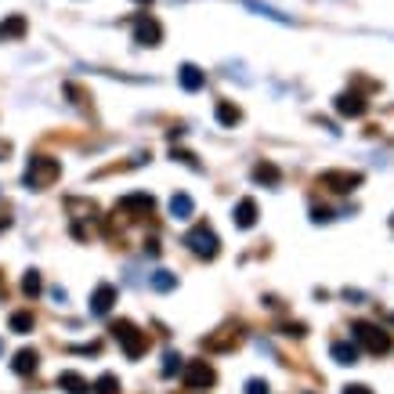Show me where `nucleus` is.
Wrapping results in <instances>:
<instances>
[{
    "instance_id": "4",
    "label": "nucleus",
    "mask_w": 394,
    "mask_h": 394,
    "mask_svg": "<svg viewBox=\"0 0 394 394\" xmlns=\"http://www.w3.org/2000/svg\"><path fill=\"white\" fill-rule=\"evenodd\" d=\"M61 177V163L54 159V156H33L29 159V167H26V184L29 189H36V192H44V189H51V184Z\"/></svg>"
},
{
    "instance_id": "34",
    "label": "nucleus",
    "mask_w": 394,
    "mask_h": 394,
    "mask_svg": "<svg viewBox=\"0 0 394 394\" xmlns=\"http://www.w3.org/2000/svg\"><path fill=\"white\" fill-rule=\"evenodd\" d=\"M8 152H11V145H8V141H0V159H4Z\"/></svg>"
},
{
    "instance_id": "3",
    "label": "nucleus",
    "mask_w": 394,
    "mask_h": 394,
    "mask_svg": "<svg viewBox=\"0 0 394 394\" xmlns=\"http://www.w3.org/2000/svg\"><path fill=\"white\" fill-rule=\"evenodd\" d=\"M351 333H355V340L369 355H391V347H394V337L377 322H351Z\"/></svg>"
},
{
    "instance_id": "14",
    "label": "nucleus",
    "mask_w": 394,
    "mask_h": 394,
    "mask_svg": "<svg viewBox=\"0 0 394 394\" xmlns=\"http://www.w3.org/2000/svg\"><path fill=\"white\" fill-rule=\"evenodd\" d=\"M232 221H235V228H242V232L246 228H254L257 224V199H250V196L239 199L235 210H232Z\"/></svg>"
},
{
    "instance_id": "32",
    "label": "nucleus",
    "mask_w": 394,
    "mask_h": 394,
    "mask_svg": "<svg viewBox=\"0 0 394 394\" xmlns=\"http://www.w3.org/2000/svg\"><path fill=\"white\" fill-rule=\"evenodd\" d=\"M0 228H11V206L0 203Z\"/></svg>"
},
{
    "instance_id": "18",
    "label": "nucleus",
    "mask_w": 394,
    "mask_h": 394,
    "mask_svg": "<svg viewBox=\"0 0 394 394\" xmlns=\"http://www.w3.org/2000/svg\"><path fill=\"white\" fill-rule=\"evenodd\" d=\"M329 355H333L337 365H355L358 362V344H347V340H337L329 347Z\"/></svg>"
},
{
    "instance_id": "27",
    "label": "nucleus",
    "mask_w": 394,
    "mask_h": 394,
    "mask_svg": "<svg viewBox=\"0 0 394 394\" xmlns=\"http://www.w3.org/2000/svg\"><path fill=\"white\" fill-rule=\"evenodd\" d=\"M170 156H174V159H181V163H184V167H192V170H203V163H199V156H192V152H184V149H174Z\"/></svg>"
},
{
    "instance_id": "35",
    "label": "nucleus",
    "mask_w": 394,
    "mask_h": 394,
    "mask_svg": "<svg viewBox=\"0 0 394 394\" xmlns=\"http://www.w3.org/2000/svg\"><path fill=\"white\" fill-rule=\"evenodd\" d=\"M0 355H4V340H0Z\"/></svg>"
},
{
    "instance_id": "37",
    "label": "nucleus",
    "mask_w": 394,
    "mask_h": 394,
    "mask_svg": "<svg viewBox=\"0 0 394 394\" xmlns=\"http://www.w3.org/2000/svg\"><path fill=\"white\" fill-rule=\"evenodd\" d=\"M391 322H394V315H391Z\"/></svg>"
},
{
    "instance_id": "24",
    "label": "nucleus",
    "mask_w": 394,
    "mask_h": 394,
    "mask_svg": "<svg viewBox=\"0 0 394 394\" xmlns=\"http://www.w3.org/2000/svg\"><path fill=\"white\" fill-rule=\"evenodd\" d=\"M181 369H184V358L177 355V351H167V355H163V369H159L163 380H170L174 372H181Z\"/></svg>"
},
{
    "instance_id": "5",
    "label": "nucleus",
    "mask_w": 394,
    "mask_h": 394,
    "mask_svg": "<svg viewBox=\"0 0 394 394\" xmlns=\"http://www.w3.org/2000/svg\"><path fill=\"white\" fill-rule=\"evenodd\" d=\"M362 181H365V174H358V170H322L315 177L319 189L333 192V196H351L355 189H362Z\"/></svg>"
},
{
    "instance_id": "10",
    "label": "nucleus",
    "mask_w": 394,
    "mask_h": 394,
    "mask_svg": "<svg viewBox=\"0 0 394 394\" xmlns=\"http://www.w3.org/2000/svg\"><path fill=\"white\" fill-rule=\"evenodd\" d=\"M337 112L347 116V119H358V116L369 112V101L358 91H344V94H337Z\"/></svg>"
},
{
    "instance_id": "20",
    "label": "nucleus",
    "mask_w": 394,
    "mask_h": 394,
    "mask_svg": "<svg viewBox=\"0 0 394 394\" xmlns=\"http://www.w3.org/2000/svg\"><path fill=\"white\" fill-rule=\"evenodd\" d=\"M214 116H217V123H221V127H235V123L242 119V109L235 105V101H217Z\"/></svg>"
},
{
    "instance_id": "8",
    "label": "nucleus",
    "mask_w": 394,
    "mask_h": 394,
    "mask_svg": "<svg viewBox=\"0 0 394 394\" xmlns=\"http://www.w3.org/2000/svg\"><path fill=\"white\" fill-rule=\"evenodd\" d=\"M134 44L138 48H159L163 44V26H159L156 15H149V11L134 15Z\"/></svg>"
},
{
    "instance_id": "6",
    "label": "nucleus",
    "mask_w": 394,
    "mask_h": 394,
    "mask_svg": "<svg viewBox=\"0 0 394 394\" xmlns=\"http://www.w3.org/2000/svg\"><path fill=\"white\" fill-rule=\"evenodd\" d=\"M242 344V322H224L217 333H210L203 340V351H214V355H228Z\"/></svg>"
},
{
    "instance_id": "21",
    "label": "nucleus",
    "mask_w": 394,
    "mask_h": 394,
    "mask_svg": "<svg viewBox=\"0 0 394 394\" xmlns=\"http://www.w3.org/2000/svg\"><path fill=\"white\" fill-rule=\"evenodd\" d=\"M149 282H152L156 293H174V289H177V275H174V272H167V268L152 272V275H149Z\"/></svg>"
},
{
    "instance_id": "9",
    "label": "nucleus",
    "mask_w": 394,
    "mask_h": 394,
    "mask_svg": "<svg viewBox=\"0 0 394 394\" xmlns=\"http://www.w3.org/2000/svg\"><path fill=\"white\" fill-rule=\"evenodd\" d=\"M181 384L189 391H206V387L217 384V369L210 362H189L181 369Z\"/></svg>"
},
{
    "instance_id": "33",
    "label": "nucleus",
    "mask_w": 394,
    "mask_h": 394,
    "mask_svg": "<svg viewBox=\"0 0 394 394\" xmlns=\"http://www.w3.org/2000/svg\"><path fill=\"white\" fill-rule=\"evenodd\" d=\"M344 394H372V391H369L365 384H347V387H344Z\"/></svg>"
},
{
    "instance_id": "25",
    "label": "nucleus",
    "mask_w": 394,
    "mask_h": 394,
    "mask_svg": "<svg viewBox=\"0 0 394 394\" xmlns=\"http://www.w3.org/2000/svg\"><path fill=\"white\" fill-rule=\"evenodd\" d=\"M40 289H44V279H40V272H33V268H29L26 279H22V293L33 300V297H40Z\"/></svg>"
},
{
    "instance_id": "30",
    "label": "nucleus",
    "mask_w": 394,
    "mask_h": 394,
    "mask_svg": "<svg viewBox=\"0 0 394 394\" xmlns=\"http://www.w3.org/2000/svg\"><path fill=\"white\" fill-rule=\"evenodd\" d=\"M73 351V355H98V351H101V344L94 340V344H80V347H69Z\"/></svg>"
},
{
    "instance_id": "26",
    "label": "nucleus",
    "mask_w": 394,
    "mask_h": 394,
    "mask_svg": "<svg viewBox=\"0 0 394 394\" xmlns=\"http://www.w3.org/2000/svg\"><path fill=\"white\" fill-rule=\"evenodd\" d=\"M279 333H282V337H297V340H300V337H307V326H304V322H282V326H279Z\"/></svg>"
},
{
    "instance_id": "28",
    "label": "nucleus",
    "mask_w": 394,
    "mask_h": 394,
    "mask_svg": "<svg viewBox=\"0 0 394 394\" xmlns=\"http://www.w3.org/2000/svg\"><path fill=\"white\" fill-rule=\"evenodd\" d=\"M246 394H272V387H268V380H246Z\"/></svg>"
},
{
    "instance_id": "15",
    "label": "nucleus",
    "mask_w": 394,
    "mask_h": 394,
    "mask_svg": "<svg viewBox=\"0 0 394 394\" xmlns=\"http://www.w3.org/2000/svg\"><path fill=\"white\" fill-rule=\"evenodd\" d=\"M26 33H29L26 15H8L4 22H0V40H4V44H11V40H22Z\"/></svg>"
},
{
    "instance_id": "22",
    "label": "nucleus",
    "mask_w": 394,
    "mask_h": 394,
    "mask_svg": "<svg viewBox=\"0 0 394 394\" xmlns=\"http://www.w3.org/2000/svg\"><path fill=\"white\" fill-rule=\"evenodd\" d=\"M91 394H119V377L116 372H101V377L91 384Z\"/></svg>"
},
{
    "instance_id": "19",
    "label": "nucleus",
    "mask_w": 394,
    "mask_h": 394,
    "mask_svg": "<svg viewBox=\"0 0 394 394\" xmlns=\"http://www.w3.org/2000/svg\"><path fill=\"white\" fill-rule=\"evenodd\" d=\"M192 214H196L192 196H189V192H177V196L170 199V217H174V221H189Z\"/></svg>"
},
{
    "instance_id": "13",
    "label": "nucleus",
    "mask_w": 394,
    "mask_h": 394,
    "mask_svg": "<svg viewBox=\"0 0 394 394\" xmlns=\"http://www.w3.org/2000/svg\"><path fill=\"white\" fill-rule=\"evenodd\" d=\"M11 369L18 372V377H33V372L40 369V351H36V347H22V351H15Z\"/></svg>"
},
{
    "instance_id": "17",
    "label": "nucleus",
    "mask_w": 394,
    "mask_h": 394,
    "mask_svg": "<svg viewBox=\"0 0 394 394\" xmlns=\"http://www.w3.org/2000/svg\"><path fill=\"white\" fill-rule=\"evenodd\" d=\"M58 387L66 391V394H91V384L80 377V372H73V369L58 372Z\"/></svg>"
},
{
    "instance_id": "11",
    "label": "nucleus",
    "mask_w": 394,
    "mask_h": 394,
    "mask_svg": "<svg viewBox=\"0 0 394 394\" xmlns=\"http://www.w3.org/2000/svg\"><path fill=\"white\" fill-rule=\"evenodd\" d=\"M116 304V286L112 282H101L94 293H91V315H109Z\"/></svg>"
},
{
    "instance_id": "16",
    "label": "nucleus",
    "mask_w": 394,
    "mask_h": 394,
    "mask_svg": "<svg viewBox=\"0 0 394 394\" xmlns=\"http://www.w3.org/2000/svg\"><path fill=\"white\" fill-rule=\"evenodd\" d=\"M177 84H181L184 91H203V87H206V73H203L199 66H192V61H184V66L177 69Z\"/></svg>"
},
{
    "instance_id": "7",
    "label": "nucleus",
    "mask_w": 394,
    "mask_h": 394,
    "mask_svg": "<svg viewBox=\"0 0 394 394\" xmlns=\"http://www.w3.org/2000/svg\"><path fill=\"white\" fill-rule=\"evenodd\" d=\"M152 210H156L152 192H131L116 203V214H123L127 221H145V217H152Z\"/></svg>"
},
{
    "instance_id": "1",
    "label": "nucleus",
    "mask_w": 394,
    "mask_h": 394,
    "mask_svg": "<svg viewBox=\"0 0 394 394\" xmlns=\"http://www.w3.org/2000/svg\"><path fill=\"white\" fill-rule=\"evenodd\" d=\"M109 333L116 337V344L123 347V355H127L131 362H138L141 355H145V351H149V333H141V329L131 322V319H119V322H112L109 326Z\"/></svg>"
},
{
    "instance_id": "36",
    "label": "nucleus",
    "mask_w": 394,
    "mask_h": 394,
    "mask_svg": "<svg viewBox=\"0 0 394 394\" xmlns=\"http://www.w3.org/2000/svg\"><path fill=\"white\" fill-rule=\"evenodd\" d=\"M141 4H152V0H141Z\"/></svg>"
},
{
    "instance_id": "2",
    "label": "nucleus",
    "mask_w": 394,
    "mask_h": 394,
    "mask_svg": "<svg viewBox=\"0 0 394 394\" xmlns=\"http://www.w3.org/2000/svg\"><path fill=\"white\" fill-rule=\"evenodd\" d=\"M181 242L189 246V250H192L199 261H214V257L221 254V239H217V232H214V228L206 224V221H199L196 228H189Z\"/></svg>"
},
{
    "instance_id": "23",
    "label": "nucleus",
    "mask_w": 394,
    "mask_h": 394,
    "mask_svg": "<svg viewBox=\"0 0 394 394\" xmlns=\"http://www.w3.org/2000/svg\"><path fill=\"white\" fill-rule=\"evenodd\" d=\"M8 326H11V333H33L36 319H33V311H15V315L8 319Z\"/></svg>"
},
{
    "instance_id": "12",
    "label": "nucleus",
    "mask_w": 394,
    "mask_h": 394,
    "mask_svg": "<svg viewBox=\"0 0 394 394\" xmlns=\"http://www.w3.org/2000/svg\"><path fill=\"white\" fill-rule=\"evenodd\" d=\"M250 177H254L257 184H264V189H279V184H282V170L275 167L272 159H261L257 167L250 170Z\"/></svg>"
},
{
    "instance_id": "31",
    "label": "nucleus",
    "mask_w": 394,
    "mask_h": 394,
    "mask_svg": "<svg viewBox=\"0 0 394 394\" xmlns=\"http://www.w3.org/2000/svg\"><path fill=\"white\" fill-rule=\"evenodd\" d=\"M145 254H149V257H159V254H163V246H159L156 235H152V239H145Z\"/></svg>"
},
{
    "instance_id": "29",
    "label": "nucleus",
    "mask_w": 394,
    "mask_h": 394,
    "mask_svg": "<svg viewBox=\"0 0 394 394\" xmlns=\"http://www.w3.org/2000/svg\"><path fill=\"white\" fill-rule=\"evenodd\" d=\"M311 221H315V224L333 221V210H326V206H311Z\"/></svg>"
}]
</instances>
